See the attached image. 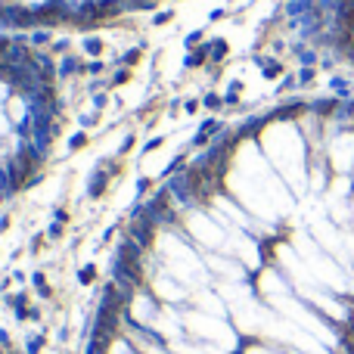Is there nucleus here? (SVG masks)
<instances>
[{
  "mask_svg": "<svg viewBox=\"0 0 354 354\" xmlns=\"http://www.w3.org/2000/svg\"><path fill=\"white\" fill-rule=\"evenodd\" d=\"M87 354H354V100L249 115L162 180Z\"/></svg>",
  "mask_w": 354,
  "mask_h": 354,
  "instance_id": "1",
  "label": "nucleus"
},
{
  "mask_svg": "<svg viewBox=\"0 0 354 354\" xmlns=\"http://www.w3.org/2000/svg\"><path fill=\"white\" fill-rule=\"evenodd\" d=\"M62 124V87L37 44L0 35V205L47 162Z\"/></svg>",
  "mask_w": 354,
  "mask_h": 354,
  "instance_id": "2",
  "label": "nucleus"
},
{
  "mask_svg": "<svg viewBox=\"0 0 354 354\" xmlns=\"http://www.w3.org/2000/svg\"><path fill=\"white\" fill-rule=\"evenodd\" d=\"M162 0H0V28H62L97 25Z\"/></svg>",
  "mask_w": 354,
  "mask_h": 354,
  "instance_id": "3",
  "label": "nucleus"
},
{
  "mask_svg": "<svg viewBox=\"0 0 354 354\" xmlns=\"http://www.w3.org/2000/svg\"><path fill=\"white\" fill-rule=\"evenodd\" d=\"M0 354H6V351H0Z\"/></svg>",
  "mask_w": 354,
  "mask_h": 354,
  "instance_id": "4",
  "label": "nucleus"
}]
</instances>
